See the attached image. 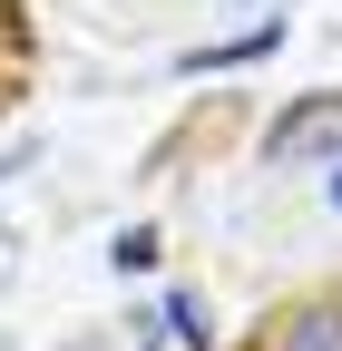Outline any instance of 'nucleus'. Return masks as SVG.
<instances>
[{"instance_id":"1","label":"nucleus","mask_w":342,"mask_h":351,"mask_svg":"<svg viewBox=\"0 0 342 351\" xmlns=\"http://www.w3.org/2000/svg\"><path fill=\"white\" fill-rule=\"evenodd\" d=\"M284 166H323V156H342V88H313V98H293L284 117H274V137H264Z\"/></svg>"},{"instance_id":"2","label":"nucleus","mask_w":342,"mask_h":351,"mask_svg":"<svg viewBox=\"0 0 342 351\" xmlns=\"http://www.w3.org/2000/svg\"><path fill=\"white\" fill-rule=\"evenodd\" d=\"M284 351H342V313H332V302H323V313H304V322L284 332Z\"/></svg>"}]
</instances>
